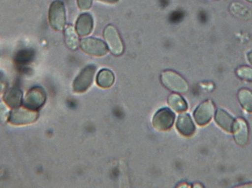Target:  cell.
I'll return each instance as SVG.
<instances>
[{
	"label": "cell",
	"mask_w": 252,
	"mask_h": 188,
	"mask_svg": "<svg viewBox=\"0 0 252 188\" xmlns=\"http://www.w3.org/2000/svg\"><path fill=\"white\" fill-rule=\"evenodd\" d=\"M104 36L106 42L108 44L110 52L114 55H121L124 51L123 42L120 38V34L116 27L109 25L104 29Z\"/></svg>",
	"instance_id": "obj_8"
},
{
	"label": "cell",
	"mask_w": 252,
	"mask_h": 188,
	"mask_svg": "<svg viewBox=\"0 0 252 188\" xmlns=\"http://www.w3.org/2000/svg\"><path fill=\"white\" fill-rule=\"evenodd\" d=\"M46 99L47 95L44 89L39 86H35L26 93L23 100V106L30 109L39 111L46 102Z\"/></svg>",
	"instance_id": "obj_4"
},
{
	"label": "cell",
	"mask_w": 252,
	"mask_h": 188,
	"mask_svg": "<svg viewBox=\"0 0 252 188\" xmlns=\"http://www.w3.org/2000/svg\"><path fill=\"white\" fill-rule=\"evenodd\" d=\"M97 84L99 87L102 88H109L113 85V83L115 81V76L113 74V72L110 71L109 69H102L97 74Z\"/></svg>",
	"instance_id": "obj_15"
},
{
	"label": "cell",
	"mask_w": 252,
	"mask_h": 188,
	"mask_svg": "<svg viewBox=\"0 0 252 188\" xmlns=\"http://www.w3.org/2000/svg\"><path fill=\"white\" fill-rule=\"evenodd\" d=\"M10 107L5 102L0 101V124H5L8 121L10 116Z\"/></svg>",
	"instance_id": "obj_21"
},
{
	"label": "cell",
	"mask_w": 252,
	"mask_h": 188,
	"mask_svg": "<svg viewBox=\"0 0 252 188\" xmlns=\"http://www.w3.org/2000/svg\"><path fill=\"white\" fill-rule=\"evenodd\" d=\"M78 6L82 11L90 9L93 4V0H77Z\"/></svg>",
	"instance_id": "obj_22"
},
{
	"label": "cell",
	"mask_w": 252,
	"mask_h": 188,
	"mask_svg": "<svg viewBox=\"0 0 252 188\" xmlns=\"http://www.w3.org/2000/svg\"><path fill=\"white\" fill-rule=\"evenodd\" d=\"M24 95L21 89L11 87L5 90L3 96V101L11 108H18L23 105Z\"/></svg>",
	"instance_id": "obj_11"
},
{
	"label": "cell",
	"mask_w": 252,
	"mask_h": 188,
	"mask_svg": "<svg viewBox=\"0 0 252 188\" xmlns=\"http://www.w3.org/2000/svg\"><path fill=\"white\" fill-rule=\"evenodd\" d=\"M233 135L236 143L240 146H245L249 140V127L247 123L243 118H238L233 126Z\"/></svg>",
	"instance_id": "obj_10"
},
{
	"label": "cell",
	"mask_w": 252,
	"mask_h": 188,
	"mask_svg": "<svg viewBox=\"0 0 252 188\" xmlns=\"http://www.w3.org/2000/svg\"><path fill=\"white\" fill-rule=\"evenodd\" d=\"M248 2H252V0H247Z\"/></svg>",
	"instance_id": "obj_26"
},
{
	"label": "cell",
	"mask_w": 252,
	"mask_h": 188,
	"mask_svg": "<svg viewBox=\"0 0 252 188\" xmlns=\"http://www.w3.org/2000/svg\"><path fill=\"white\" fill-rule=\"evenodd\" d=\"M100 2H106V3L114 4L118 2L120 0H98Z\"/></svg>",
	"instance_id": "obj_23"
},
{
	"label": "cell",
	"mask_w": 252,
	"mask_h": 188,
	"mask_svg": "<svg viewBox=\"0 0 252 188\" xmlns=\"http://www.w3.org/2000/svg\"><path fill=\"white\" fill-rule=\"evenodd\" d=\"M168 104L170 107L178 112H183L188 110V103L181 96L178 94H171L168 99Z\"/></svg>",
	"instance_id": "obj_16"
},
{
	"label": "cell",
	"mask_w": 252,
	"mask_h": 188,
	"mask_svg": "<svg viewBox=\"0 0 252 188\" xmlns=\"http://www.w3.org/2000/svg\"><path fill=\"white\" fill-rule=\"evenodd\" d=\"M215 121L217 124L226 132L231 133L233 131L234 119L224 110L219 109L217 111L215 114Z\"/></svg>",
	"instance_id": "obj_14"
},
{
	"label": "cell",
	"mask_w": 252,
	"mask_h": 188,
	"mask_svg": "<svg viewBox=\"0 0 252 188\" xmlns=\"http://www.w3.org/2000/svg\"></svg>",
	"instance_id": "obj_27"
},
{
	"label": "cell",
	"mask_w": 252,
	"mask_h": 188,
	"mask_svg": "<svg viewBox=\"0 0 252 188\" xmlns=\"http://www.w3.org/2000/svg\"><path fill=\"white\" fill-rule=\"evenodd\" d=\"M93 16L89 13L82 14L76 21V31L79 36H88L93 31Z\"/></svg>",
	"instance_id": "obj_12"
},
{
	"label": "cell",
	"mask_w": 252,
	"mask_h": 188,
	"mask_svg": "<svg viewBox=\"0 0 252 188\" xmlns=\"http://www.w3.org/2000/svg\"><path fill=\"white\" fill-rule=\"evenodd\" d=\"M236 75L239 79L252 81V68L249 66H240L236 69Z\"/></svg>",
	"instance_id": "obj_20"
},
{
	"label": "cell",
	"mask_w": 252,
	"mask_h": 188,
	"mask_svg": "<svg viewBox=\"0 0 252 188\" xmlns=\"http://www.w3.org/2000/svg\"><path fill=\"white\" fill-rule=\"evenodd\" d=\"M178 132L185 136H191L195 132V126L188 114H181L176 124Z\"/></svg>",
	"instance_id": "obj_13"
},
{
	"label": "cell",
	"mask_w": 252,
	"mask_h": 188,
	"mask_svg": "<svg viewBox=\"0 0 252 188\" xmlns=\"http://www.w3.org/2000/svg\"><path fill=\"white\" fill-rule=\"evenodd\" d=\"M80 47L85 53L95 56H102L108 53L107 45L100 39L86 38L80 41Z\"/></svg>",
	"instance_id": "obj_6"
},
{
	"label": "cell",
	"mask_w": 252,
	"mask_h": 188,
	"mask_svg": "<svg viewBox=\"0 0 252 188\" xmlns=\"http://www.w3.org/2000/svg\"><path fill=\"white\" fill-rule=\"evenodd\" d=\"M230 10L235 17H237L240 19H250L252 17V11L242 4L233 3L230 6Z\"/></svg>",
	"instance_id": "obj_19"
},
{
	"label": "cell",
	"mask_w": 252,
	"mask_h": 188,
	"mask_svg": "<svg viewBox=\"0 0 252 188\" xmlns=\"http://www.w3.org/2000/svg\"><path fill=\"white\" fill-rule=\"evenodd\" d=\"M175 120V114L173 111L167 108L158 110L154 118H153V126L158 131H168L173 126Z\"/></svg>",
	"instance_id": "obj_7"
},
{
	"label": "cell",
	"mask_w": 252,
	"mask_h": 188,
	"mask_svg": "<svg viewBox=\"0 0 252 188\" xmlns=\"http://www.w3.org/2000/svg\"><path fill=\"white\" fill-rule=\"evenodd\" d=\"M49 21L52 29L63 30L66 25V10L61 0H55L51 4L49 11Z\"/></svg>",
	"instance_id": "obj_3"
},
{
	"label": "cell",
	"mask_w": 252,
	"mask_h": 188,
	"mask_svg": "<svg viewBox=\"0 0 252 188\" xmlns=\"http://www.w3.org/2000/svg\"><path fill=\"white\" fill-rule=\"evenodd\" d=\"M240 188H252V185H242Z\"/></svg>",
	"instance_id": "obj_25"
},
{
	"label": "cell",
	"mask_w": 252,
	"mask_h": 188,
	"mask_svg": "<svg viewBox=\"0 0 252 188\" xmlns=\"http://www.w3.org/2000/svg\"><path fill=\"white\" fill-rule=\"evenodd\" d=\"M39 117V112L30 109L25 106L12 108L10 112L8 122L15 126L28 125L36 121Z\"/></svg>",
	"instance_id": "obj_1"
},
{
	"label": "cell",
	"mask_w": 252,
	"mask_h": 188,
	"mask_svg": "<svg viewBox=\"0 0 252 188\" xmlns=\"http://www.w3.org/2000/svg\"><path fill=\"white\" fill-rule=\"evenodd\" d=\"M161 80L167 89L175 93H185L189 90L187 81L175 72L171 70L163 72L161 76Z\"/></svg>",
	"instance_id": "obj_2"
},
{
	"label": "cell",
	"mask_w": 252,
	"mask_h": 188,
	"mask_svg": "<svg viewBox=\"0 0 252 188\" xmlns=\"http://www.w3.org/2000/svg\"><path fill=\"white\" fill-rule=\"evenodd\" d=\"M64 36L66 46L70 50H76L79 46V39H78L77 35H76L73 27L70 25L66 27L64 30Z\"/></svg>",
	"instance_id": "obj_17"
},
{
	"label": "cell",
	"mask_w": 252,
	"mask_h": 188,
	"mask_svg": "<svg viewBox=\"0 0 252 188\" xmlns=\"http://www.w3.org/2000/svg\"><path fill=\"white\" fill-rule=\"evenodd\" d=\"M238 99L242 107L249 111L252 112V92L249 89H241L238 93Z\"/></svg>",
	"instance_id": "obj_18"
},
{
	"label": "cell",
	"mask_w": 252,
	"mask_h": 188,
	"mask_svg": "<svg viewBox=\"0 0 252 188\" xmlns=\"http://www.w3.org/2000/svg\"><path fill=\"white\" fill-rule=\"evenodd\" d=\"M248 59H249V61L252 64V51H251L250 52H249L248 54Z\"/></svg>",
	"instance_id": "obj_24"
},
{
	"label": "cell",
	"mask_w": 252,
	"mask_h": 188,
	"mask_svg": "<svg viewBox=\"0 0 252 188\" xmlns=\"http://www.w3.org/2000/svg\"><path fill=\"white\" fill-rule=\"evenodd\" d=\"M215 111V107L210 100L201 103L194 111L193 117L199 126H205L212 120Z\"/></svg>",
	"instance_id": "obj_9"
},
{
	"label": "cell",
	"mask_w": 252,
	"mask_h": 188,
	"mask_svg": "<svg viewBox=\"0 0 252 188\" xmlns=\"http://www.w3.org/2000/svg\"><path fill=\"white\" fill-rule=\"evenodd\" d=\"M95 71L96 67L93 65L87 66L83 69L73 82V91L78 93L86 92L93 84Z\"/></svg>",
	"instance_id": "obj_5"
}]
</instances>
